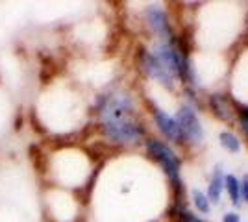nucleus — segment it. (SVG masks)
Segmentation results:
<instances>
[{"label":"nucleus","mask_w":248,"mask_h":222,"mask_svg":"<svg viewBox=\"0 0 248 222\" xmlns=\"http://www.w3.org/2000/svg\"><path fill=\"white\" fill-rule=\"evenodd\" d=\"M211 104L215 106V109H217L215 113H217V115L220 117V118H228L226 107H224V106H222V104H220V100H218V96H213V98H211Z\"/></svg>","instance_id":"nucleus-11"},{"label":"nucleus","mask_w":248,"mask_h":222,"mask_svg":"<svg viewBox=\"0 0 248 222\" xmlns=\"http://www.w3.org/2000/svg\"><path fill=\"white\" fill-rule=\"evenodd\" d=\"M193 202H195V206H197V209L200 213H207L209 211V200H207V196L204 192H200V191H193Z\"/></svg>","instance_id":"nucleus-10"},{"label":"nucleus","mask_w":248,"mask_h":222,"mask_svg":"<svg viewBox=\"0 0 248 222\" xmlns=\"http://www.w3.org/2000/svg\"><path fill=\"white\" fill-rule=\"evenodd\" d=\"M222 189H224V176H222L220 169H215V172H213V178H211V181H209V189H207L209 200L217 204V202L220 200Z\"/></svg>","instance_id":"nucleus-7"},{"label":"nucleus","mask_w":248,"mask_h":222,"mask_svg":"<svg viewBox=\"0 0 248 222\" xmlns=\"http://www.w3.org/2000/svg\"><path fill=\"white\" fill-rule=\"evenodd\" d=\"M102 130L108 139H111L115 143H124V145L135 143L143 137V128L139 126L132 117L102 120Z\"/></svg>","instance_id":"nucleus-2"},{"label":"nucleus","mask_w":248,"mask_h":222,"mask_svg":"<svg viewBox=\"0 0 248 222\" xmlns=\"http://www.w3.org/2000/svg\"><path fill=\"white\" fill-rule=\"evenodd\" d=\"M222 222H241V221H239L237 213H226L224 219H222Z\"/></svg>","instance_id":"nucleus-14"},{"label":"nucleus","mask_w":248,"mask_h":222,"mask_svg":"<svg viewBox=\"0 0 248 222\" xmlns=\"http://www.w3.org/2000/svg\"><path fill=\"white\" fill-rule=\"evenodd\" d=\"M146 150L161 165V169L165 170V174L169 176V180L172 181L174 189L180 192L182 181H180V159H178V156L167 145L159 143V141H154V139L146 141Z\"/></svg>","instance_id":"nucleus-1"},{"label":"nucleus","mask_w":248,"mask_h":222,"mask_svg":"<svg viewBox=\"0 0 248 222\" xmlns=\"http://www.w3.org/2000/svg\"><path fill=\"white\" fill-rule=\"evenodd\" d=\"M224 187H226L232 202L237 206L239 198H241V183H239V180L233 174H228V176H224Z\"/></svg>","instance_id":"nucleus-8"},{"label":"nucleus","mask_w":248,"mask_h":222,"mask_svg":"<svg viewBox=\"0 0 248 222\" xmlns=\"http://www.w3.org/2000/svg\"><path fill=\"white\" fill-rule=\"evenodd\" d=\"M182 222H202V221H200V219H197V217H193L191 213L182 211Z\"/></svg>","instance_id":"nucleus-13"},{"label":"nucleus","mask_w":248,"mask_h":222,"mask_svg":"<svg viewBox=\"0 0 248 222\" xmlns=\"http://www.w3.org/2000/svg\"><path fill=\"white\" fill-rule=\"evenodd\" d=\"M176 124H178V132H180V137H186L189 143H200L204 137V132L200 126V120H198L195 109L191 106H184L178 115H176Z\"/></svg>","instance_id":"nucleus-3"},{"label":"nucleus","mask_w":248,"mask_h":222,"mask_svg":"<svg viewBox=\"0 0 248 222\" xmlns=\"http://www.w3.org/2000/svg\"><path fill=\"white\" fill-rule=\"evenodd\" d=\"M241 124H243V130H245V133L248 135V120H243V118H241Z\"/></svg>","instance_id":"nucleus-15"},{"label":"nucleus","mask_w":248,"mask_h":222,"mask_svg":"<svg viewBox=\"0 0 248 222\" xmlns=\"http://www.w3.org/2000/svg\"><path fill=\"white\" fill-rule=\"evenodd\" d=\"M220 145L226 148L228 152H239V148H241V143L237 141V137L233 133H230V132L220 133Z\"/></svg>","instance_id":"nucleus-9"},{"label":"nucleus","mask_w":248,"mask_h":222,"mask_svg":"<svg viewBox=\"0 0 248 222\" xmlns=\"http://www.w3.org/2000/svg\"><path fill=\"white\" fill-rule=\"evenodd\" d=\"M143 67H145L146 74L150 78L157 80L167 89H174V76L157 61V58H155L154 54H145L143 56Z\"/></svg>","instance_id":"nucleus-4"},{"label":"nucleus","mask_w":248,"mask_h":222,"mask_svg":"<svg viewBox=\"0 0 248 222\" xmlns=\"http://www.w3.org/2000/svg\"><path fill=\"white\" fill-rule=\"evenodd\" d=\"M146 22H148V26L154 30L155 33H159V35H163L165 39L167 33H169V22H167V15L165 11H161L159 8H148L146 10Z\"/></svg>","instance_id":"nucleus-6"},{"label":"nucleus","mask_w":248,"mask_h":222,"mask_svg":"<svg viewBox=\"0 0 248 222\" xmlns=\"http://www.w3.org/2000/svg\"><path fill=\"white\" fill-rule=\"evenodd\" d=\"M239 183H241V194H243L245 202L248 204V176H245L243 181H239Z\"/></svg>","instance_id":"nucleus-12"},{"label":"nucleus","mask_w":248,"mask_h":222,"mask_svg":"<svg viewBox=\"0 0 248 222\" xmlns=\"http://www.w3.org/2000/svg\"><path fill=\"white\" fill-rule=\"evenodd\" d=\"M152 115H154V120L159 132L165 135L169 141H178L180 139V132H178V124L172 117H169L167 113H163L159 107H154L152 109Z\"/></svg>","instance_id":"nucleus-5"}]
</instances>
